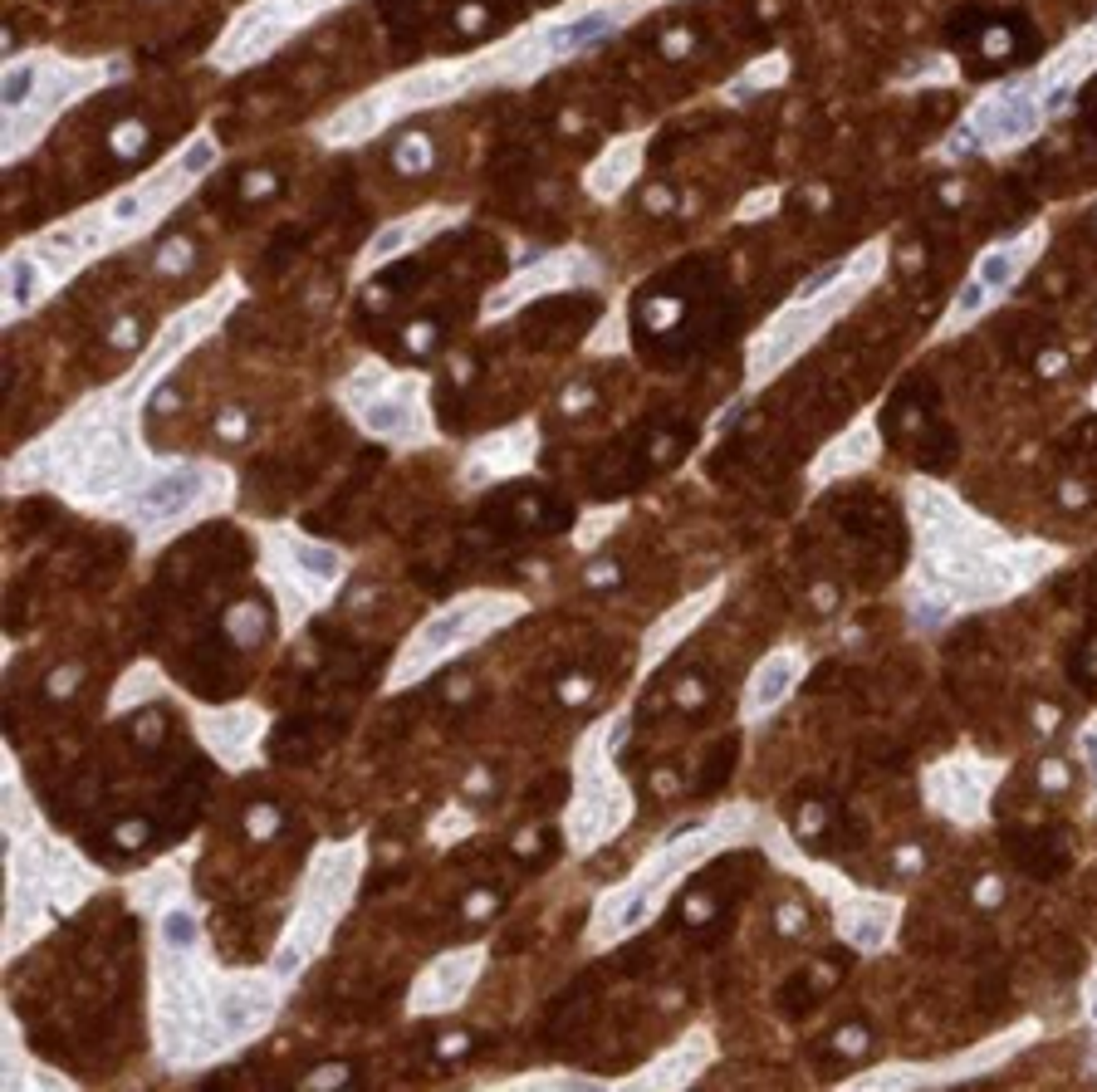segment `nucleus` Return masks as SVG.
I'll list each match as a JSON object with an SVG mask.
<instances>
[{
	"label": "nucleus",
	"mask_w": 1097,
	"mask_h": 1092,
	"mask_svg": "<svg viewBox=\"0 0 1097 1092\" xmlns=\"http://www.w3.org/2000/svg\"><path fill=\"white\" fill-rule=\"evenodd\" d=\"M358 882H363V838H343V843L319 848V857H313L309 872H304L295 911H289V921H285V935H279V945L270 955V970L279 979L295 985V979L323 955L333 926L349 916Z\"/></svg>",
	"instance_id": "obj_1"
},
{
	"label": "nucleus",
	"mask_w": 1097,
	"mask_h": 1092,
	"mask_svg": "<svg viewBox=\"0 0 1097 1092\" xmlns=\"http://www.w3.org/2000/svg\"><path fill=\"white\" fill-rule=\"evenodd\" d=\"M520 612H524V603H520V598H510V593H466V598H456V603H446L441 612H431V618L407 637L402 656L392 662L387 686L392 690H407V686L427 681V676L441 672L451 656H461L466 647L485 642L490 632L510 627Z\"/></svg>",
	"instance_id": "obj_2"
},
{
	"label": "nucleus",
	"mask_w": 1097,
	"mask_h": 1092,
	"mask_svg": "<svg viewBox=\"0 0 1097 1092\" xmlns=\"http://www.w3.org/2000/svg\"><path fill=\"white\" fill-rule=\"evenodd\" d=\"M343 573H349V559L333 544H319L299 529L265 534V583L275 593V612L285 632H299V622L313 608L329 603L333 588L343 583Z\"/></svg>",
	"instance_id": "obj_3"
},
{
	"label": "nucleus",
	"mask_w": 1097,
	"mask_h": 1092,
	"mask_svg": "<svg viewBox=\"0 0 1097 1092\" xmlns=\"http://www.w3.org/2000/svg\"><path fill=\"white\" fill-rule=\"evenodd\" d=\"M343 402H349L353 421L377 441L392 446H422L431 437V411L422 397V377L392 373L387 363H363L343 383Z\"/></svg>",
	"instance_id": "obj_4"
},
{
	"label": "nucleus",
	"mask_w": 1097,
	"mask_h": 1092,
	"mask_svg": "<svg viewBox=\"0 0 1097 1092\" xmlns=\"http://www.w3.org/2000/svg\"><path fill=\"white\" fill-rule=\"evenodd\" d=\"M226 490H231V481L216 465H201V461L157 465L148 481L138 485V495L122 505V515L142 534H172V529H182L186 519H196L201 510L221 505Z\"/></svg>",
	"instance_id": "obj_5"
},
{
	"label": "nucleus",
	"mask_w": 1097,
	"mask_h": 1092,
	"mask_svg": "<svg viewBox=\"0 0 1097 1092\" xmlns=\"http://www.w3.org/2000/svg\"><path fill=\"white\" fill-rule=\"evenodd\" d=\"M104 74H113V64H59V59H40V74H35V88L30 98L5 113V162H20L25 148L40 138V132L54 128V118L74 104V98L94 94L104 84Z\"/></svg>",
	"instance_id": "obj_6"
},
{
	"label": "nucleus",
	"mask_w": 1097,
	"mask_h": 1092,
	"mask_svg": "<svg viewBox=\"0 0 1097 1092\" xmlns=\"http://www.w3.org/2000/svg\"><path fill=\"white\" fill-rule=\"evenodd\" d=\"M329 5L333 0H255V5L226 30V40H221V50H216V64L245 69V64L265 59V54L279 50L299 25L319 20Z\"/></svg>",
	"instance_id": "obj_7"
},
{
	"label": "nucleus",
	"mask_w": 1097,
	"mask_h": 1092,
	"mask_svg": "<svg viewBox=\"0 0 1097 1092\" xmlns=\"http://www.w3.org/2000/svg\"><path fill=\"white\" fill-rule=\"evenodd\" d=\"M196 740L206 745V754L226 769H250L260 760V735H265V710L255 706H196L192 710Z\"/></svg>",
	"instance_id": "obj_8"
},
{
	"label": "nucleus",
	"mask_w": 1097,
	"mask_h": 1092,
	"mask_svg": "<svg viewBox=\"0 0 1097 1092\" xmlns=\"http://www.w3.org/2000/svg\"><path fill=\"white\" fill-rule=\"evenodd\" d=\"M480 965H485V951H480V945H461V951L436 955L427 970L412 979L407 1014H417V1019H427V1014H431V1019H436V1014L461 1009L466 999H470V989H476V979H480Z\"/></svg>",
	"instance_id": "obj_9"
},
{
	"label": "nucleus",
	"mask_w": 1097,
	"mask_h": 1092,
	"mask_svg": "<svg viewBox=\"0 0 1097 1092\" xmlns=\"http://www.w3.org/2000/svg\"><path fill=\"white\" fill-rule=\"evenodd\" d=\"M446 221H456V211L431 206V211H417V216H402V221H392V226H383V230L373 236V245L363 250V260H358V275H373L377 265L402 260V255L417 250V245L427 240V236H436Z\"/></svg>",
	"instance_id": "obj_10"
},
{
	"label": "nucleus",
	"mask_w": 1097,
	"mask_h": 1092,
	"mask_svg": "<svg viewBox=\"0 0 1097 1092\" xmlns=\"http://www.w3.org/2000/svg\"><path fill=\"white\" fill-rule=\"evenodd\" d=\"M54 284H50V275H44V265L35 260V250H30V245H15V250L5 255V314L10 319L30 314Z\"/></svg>",
	"instance_id": "obj_11"
},
{
	"label": "nucleus",
	"mask_w": 1097,
	"mask_h": 1092,
	"mask_svg": "<svg viewBox=\"0 0 1097 1092\" xmlns=\"http://www.w3.org/2000/svg\"><path fill=\"white\" fill-rule=\"evenodd\" d=\"M1029 30L1019 25V20H980L975 30V54L984 69H1004V64L1024 59V50H1034V44H1024Z\"/></svg>",
	"instance_id": "obj_12"
},
{
	"label": "nucleus",
	"mask_w": 1097,
	"mask_h": 1092,
	"mask_svg": "<svg viewBox=\"0 0 1097 1092\" xmlns=\"http://www.w3.org/2000/svg\"><path fill=\"white\" fill-rule=\"evenodd\" d=\"M793 681H799V662L793 656L775 652L765 666L755 672V681H749V716H765V710H775L784 696L793 690Z\"/></svg>",
	"instance_id": "obj_13"
},
{
	"label": "nucleus",
	"mask_w": 1097,
	"mask_h": 1092,
	"mask_svg": "<svg viewBox=\"0 0 1097 1092\" xmlns=\"http://www.w3.org/2000/svg\"><path fill=\"white\" fill-rule=\"evenodd\" d=\"M226 632L235 647H255V642L270 632V612H265V603H255V598H245V603H235L226 612Z\"/></svg>",
	"instance_id": "obj_14"
},
{
	"label": "nucleus",
	"mask_w": 1097,
	"mask_h": 1092,
	"mask_svg": "<svg viewBox=\"0 0 1097 1092\" xmlns=\"http://www.w3.org/2000/svg\"><path fill=\"white\" fill-rule=\"evenodd\" d=\"M431 162H436V142L427 138V132H402L397 148H392V167L407 172V176L431 172Z\"/></svg>",
	"instance_id": "obj_15"
},
{
	"label": "nucleus",
	"mask_w": 1097,
	"mask_h": 1092,
	"mask_svg": "<svg viewBox=\"0 0 1097 1092\" xmlns=\"http://www.w3.org/2000/svg\"><path fill=\"white\" fill-rule=\"evenodd\" d=\"M108 152H113V158H122V162H138L142 152H148V122L122 118L118 128L108 132Z\"/></svg>",
	"instance_id": "obj_16"
},
{
	"label": "nucleus",
	"mask_w": 1097,
	"mask_h": 1092,
	"mask_svg": "<svg viewBox=\"0 0 1097 1092\" xmlns=\"http://www.w3.org/2000/svg\"><path fill=\"white\" fill-rule=\"evenodd\" d=\"M192 240H182V236H172V240H167L162 245V250H157V270H162V275H182L186 270V265H192Z\"/></svg>",
	"instance_id": "obj_17"
},
{
	"label": "nucleus",
	"mask_w": 1097,
	"mask_h": 1092,
	"mask_svg": "<svg viewBox=\"0 0 1097 1092\" xmlns=\"http://www.w3.org/2000/svg\"><path fill=\"white\" fill-rule=\"evenodd\" d=\"M691 44H696V35H691V30H671V35H662V54H671V59H676V54H686Z\"/></svg>",
	"instance_id": "obj_18"
},
{
	"label": "nucleus",
	"mask_w": 1097,
	"mask_h": 1092,
	"mask_svg": "<svg viewBox=\"0 0 1097 1092\" xmlns=\"http://www.w3.org/2000/svg\"><path fill=\"white\" fill-rule=\"evenodd\" d=\"M270 828H279V813L275 808H255L250 813V833H260V838H265Z\"/></svg>",
	"instance_id": "obj_19"
}]
</instances>
